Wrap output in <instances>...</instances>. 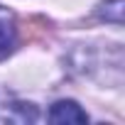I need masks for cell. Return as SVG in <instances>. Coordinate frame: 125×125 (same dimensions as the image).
<instances>
[{"label": "cell", "mask_w": 125, "mask_h": 125, "mask_svg": "<svg viewBox=\"0 0 125 125\" xmlns=\"http://www.w3.org/2000/svg\"><path fill=\"white\" fill-rule=\"evenodd\" d=\"M17 44V22H15V12L0 5V61L12 54Z\"/></svg>", "instance_id": "obj_1"}, {"label": "cell", "mask_w": 125, "mask_h": 125, "mask_svg": "<svg viewBox=\"0 0 125 125\" xmlns=\"http://www.w3.org/2000/svg\"><path fill=\"white\" fill-rule=\"evenodd\" d=\"M49 120L52 123H86L88 115L74 101H56L49 110Z\"/></svg>", "instance_id": "obj_2"}, {"label": "cell", "mask_w": 125, "mask_h": 125, "mask_svg": "<svg viewBox=\"0 0 125 125\" xmlns=\"http://www.w3.org/2000/svg\"><path fill=\"white\" fill-rule=\"evenodd\" d=\"M98 12H101V17H103L105 22L120 25V22H123V0H105Z\"/></svg>", "instance_id": "obj_3"}]
</instances>
